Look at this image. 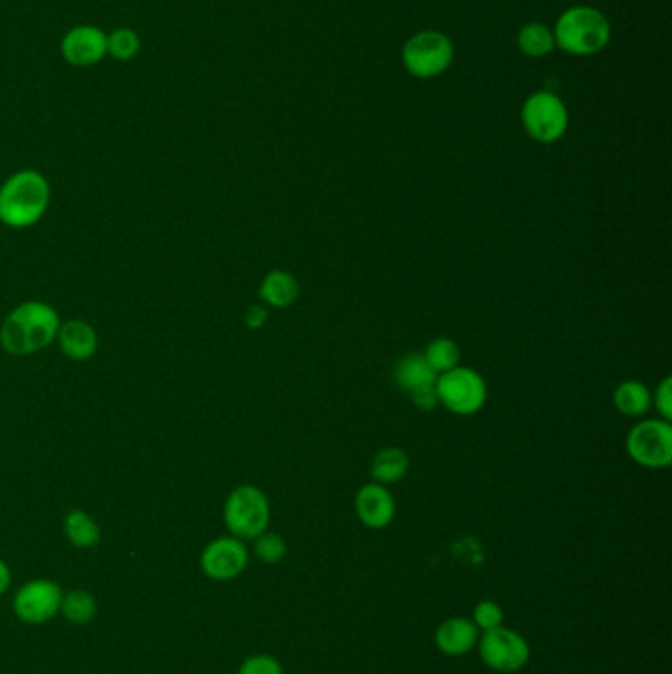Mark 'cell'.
<instances>
[{
  "mask_svg": "<svg viewBox=\"0 0 672 674\" xmlns=\"http://www.w3.org/2000/svg\"><path fill=\"white\" fill-rule=\"evenodd\" d=\"M259 296L267 306L289 308L300 296V284L289 271H271L262 279Z\"/></svg>",
  "mask_w": 672,
  "mask_h": 674,
  "instance_id": "obj_17",
  "label": "cell"
},
{
  "mask_svg": "<svg viewBox=\"0 0 672 674\" xmlns=\"http://www.w3.org/2000/svg\"><path fill=\"white\" fill-rule=\"evenodd\" d=\"M355 513L367 529L381 531L384 526L391 525L397 515L393 493L381 483H367L355 495Z\"/></svg>",
  "mask_w": 672,
  "mask_h": 674,
  "instance_id": "obj_14",
  "label": "cell"
},
{
  "mask_svg": "<svg viewBox=\"0 0 672 674\" xmlns=\"http://www.w3.org/2000/svg\"><path fill=\"white\" fill-rule=\"evenodd\" d=\"M437 373L420 353H409L394 365V383L411 396L420 411H432L437 406Z\"/></svg>",
  "mask_w": 672,
  "mask_h": 674,
  "instance_id": "obj_12",
  "label": "cell"
},
{
  "mask_svg": "<svg viewBox=\"0 0 672 674\" xmlns=\"http://www.w3.org/2000/svg\"><path fill=\"white\" fill-rule=\"evenodd\" d=\"M249 566L247 544L237 536H219L205 544L201 551L200 569L205 576L215 582H228L241 576Z\"/></svg>",
  "mask_w": 672,
  "mask_h": 674,
  "instance_id": "obj_11",
  "label": "cell"
},
{
  "mask_svg": "<svg viewBox=\"0 0 672 674\" xmlns=\"http://www.w3.org/2000/svg\"><path fill=\"white\" fill-rule=\"evenodd\" d=\"M10 580H12V574H10L9 564L4 561H0V596L9 590Z\"/></svg>",
  "mask_w": 672,
  "mask_h": 674,
  "instance_id": "obj_30",
  "label": "cell"
},
{
  "mask_svg": "<svg viewBox=\"0 0 672 674\" xmlns=\"http://www.w3.org/2000/svg\"><path fill=\"white\" fill-rule=\"evenodd\" d=\"M60 312L44 300H24L0 324V345L9 355L28 358L56 343Z\"/></svg>",
  "mask_w": 672,
  "mask_h": 674,
  "instance_id": "obj_1",
  "label": "cell"
},
{
  "mask_svg": "<svg viewBox=\"0 0 672 674\" xmlns=\"http://www.w3.org/2000/svg\"><path fill=\"white\" fill-rule=\"evenodd\" d=\"M519 46L526 56H544L552 50L554 46V36L550 34L549 28L542 24H526L519 34Z\"/></svg>",
  "mask_w": 672,
  "mask_h": 674,
  "instance_id": "obj_25",
  "label": "cell"
},
{
  "mask_svg": "<svg viewBox=\"0 0 672 674\" xmlns=\"http://www.w3.org/2000/svg\"><path fill=\"white\" fill-rule=\"evenodd\" d=\"M142 50V38L131 27L114 28L107 34V56L117 62H131Z\"/></svg>",
  "mask_w": 672,
  "mask_h": 674,
  "instance_id": "obj_21",
  "label": "cell"
},
{
  "mask_svg": "<svg viewBox=\"0 0 672 674\" xmlns=\"http://www.w3.org/2000/svg\"><path fill=\"white\" fill-rule=\"evenodd\" d=\"M483 665L495 673H519L531 661V645L521 633L499 625L495 630L483 631L478 641Z\"/></svg>",
  "mask_w": 672,
  "mask_h": 674,
  "instance_id": "obj_7",
  "label": "cell"
},
{
  "mask_svg": "<svg viewBox=\"0 0 672 674\" xmlns=\"http://www.w3.org/2000/svg\"><path fill=\"white\" fill-rule=\"evenodd\" d=\"M60 53L71 68H96L107 58V32L96 24H76L61 36Z\"/></svg>",
  "mask_w": 672,
  "mask_h": 674,
  "instance_id": "obj_13",
  "label": "cell"
},
{
  "mask_svg": "<svg viewBox=\"0 0 672 674\" xmlns=\"http://www.w3.org/2000/svg\"><path fill=\"white\" fill-rule=\"evenodd\" d=\"M480 630L475 627V623L462 615L448 617L445 622L438 625L434 633V643L442 655L448 657H462L468 655L470 651L478 647L480 641Z\"/></svg>",
  "mask_w": 672,
  "mask_h": 674,
  "instance_id": "obj_16",
  "label": "cell"
},
{
  "mask_svg": "<svg viewBox=\"0 0 672 674\" xmlns=\"http://www.w3.org/2000/svg\"><path fill=\"white\" fill-rule=\"evenodd\" d=\"M672 379L666 376L663 379L659 386H656L655 394H651V406H655L659 416L663 421L671 422L672 419Z\"/></svg>",
  "mask_w": 672,
  "mask_h": 674,
  "instance_id": "obj_28",
  "label": "cell"
},
{
  "mask_svg": "<svg viewBox=\"0 0 672 674\" xmlns=\"http://www.w3.org/2000/svg\"><path fill=\"white\" fill-rule=\"evenodd\" d=\"M503 620H505L503 607L498 602H493V600H481L480 604L473 607L472 622L475 623V627L480 630V633L495 630L499 625H503Z\"/></svg>",
  "mask_w": 672,
  "mask_h": 674,
  "instance_id": "obj_26",
  "label": "cell"
},
{
  "mask_svg": "<svg viewBox=\"0 0 672 674\" xmlns=\"http://www.w3.org/2000/svg\"><path fill=\"white\" fill-rule=\"evenodd\" d=\"M56 343L68 360L83 363L96 358L99 350V333L86 320L71 318L61 322Z\"/></svg>",
  "mask_w": 672,
  "mask_h": 674,
  "instance_id": "obj_15",
  "label": "cell"
},
{
  "mask_svg": "<svg viewBox=\"0 0 672 674\" xmlns=\"http://www.w3.org/2000/svg\"><path fill=\"white\" fill-rule=\"evenodd\" d=\"M267 320H269V310L261 304H253L244 312V325L249 330H261L262 325L267 324Z\"/></svg>",
  "mask_w": 672,
  "mask_h": 674,
  "instance_id": "obj_29",
  "label": "cell"
},
{
  "mask_svg": "<svg viewBox=\"0 0 672 674\" xmlns=\"http://www.w3.org/2000/svg\"><path fill=\"white\" fill-rule=\"evenodd\" d=\"M610 40V24L598 10L588 7L570 9L556 24V42L570 53L600 52Z\"/></svg>",
  "mask_w": 672,
  "mask_h": 674,
  "instance_id": "obj_4",
  "label": "cell"
},
{
  "mask_svg": "<svg viewBox=\"0 0 672 674\" xmlns=\"http://www.w3.org/2000/svg\"><path fill=\"white\" fill-rule=\"evenodd\" d=\"M63 590L53 580H30L20 586L17 596L12 600V610L18 620L24 623H46L60 613Z\"/></svg>",
  "mask_w": 672,
  "mask_h": 674,
  "instance_id": "obj_10",
  "label": "cell"
},
{
  "mask_svg": "<svg viewBox=\"0 0 672 674\" xmlns=\"http://www.w3.org/2000/svg\"><path fill=\"white\" fill-rule=\"evenodd\" d=\"M223 523L229 534L241 541H254L271 525V501L257 485H239L223 503Z\"/></svg>",
  "mask_w": 672,
  "mask_h": 674,
  "instance_id": "obj_3",
  "label": "cell"
},
{
  "mask_svg": "<svg viewBox=\"0 0 672 674\" xmlns=\"http://www.w3.org/2000/svg\"><path fill=\"white\" fill-rule=\"evenodd\" d=\"M254 543V556L264 564H280V562L287 559L289 554V544L284 541V536L279 533H272V531H264L259 534L253 541Z\"/></svg>",
  "mask_w": 672,
  "mask_h": 674,
  "instance_id": "obj_24",
  "label": "cell"
},
{
  "mask_svg": "<svg viewBox=\"0 0 672 674\" xmlns=\"http://www.w3.org/2000/svg\"><path fill=\"white\" fill-rule=\"evenodd\" d=\"M52 203V185L40 170L24 168L0 184V223L30 229L44 220Z\"/></svg>",
  "mask_w": 672,
  "mask_h": 674,
  "instance_id": "obj_2",
  "label": "cell"
},
{
  "mask_svg": "<svg viewBox=\"0 0 672 674\" xmlns=\"http://www.w3.org/2000/svg\"><path fill=\"white\" fill-rule=\"evenodd\" d=\"M523 127L526 134L539 142L559 141L566 132V107L559 97L541 91L529 97L523 107Z\"/></svg>",
  "mask_w": 672,
  "mask_h": 674,
  "instance_id": "obj_8",
  "label": "cell"
},
{
  "mask_svg": "<svg viewBox=\"0 0 672 674\" xmlns=\"http://www.w3.org/2000/svg\"><path fill=\"white\" fill-rule=\"evenodd\" d=\"M237 674H284V666L279 658L267 655V653H259V655L244 658Z\"/></svg>",
  "mask_w": 672,
  "mask_h": 674,
  "instance_id": "obj_27",
  "label": "cell"
},
{
  "mask_svg": "<svg viewBox=\"0 0 672 674\" xmlns=\"http://www.w3.org/2000/svg\"><path fill=\"white\" fill-rule=\"evenodd\" d=\"M63 533L76 549L88 551L101 541V529L96 519L81 509H73L63 517Z\"/></svg>",
  "mask_w": 672,
  "mask_h": 674,
  "instance_id": "obj_19",
  "label": "cell"
},
{
  "mask_svg": "<svg viewBox=\"0 0 672 674\" xmlns=\"http://www.w3.org/2000/svg\"><path fill=\"white\" fill-rule=\"evenodd\" d=\"M60 613L68 622L76 625L93 622L97 615L96 597L86 590H71L68 594H63Z\"/></svg>",
  "mask_w": 672,
  "mask_h": 674,
  "instance_id": "obj_22",
  "label": "cell"
},
{
  "mask_svg": "<svg viewBox=\"0 0 672 674\" xmlns=\"http://www.w3.org/2000/svg\"><path fill=\"white\" fill-rule=\"evenodd\" d=\"M422 355L437 375H442L445 371L458 368V363H460V348L450 338L432 340L428 343L427 351Z\"/></svg>",
  "mask_w": 672,
  "mask_h": 674,
  "instance_id": "obj_23",
  "label": "cell"
},
{
  "mask_svg": "<svg viewBox=\"0 0 672 674\" xmlns=\"http://www.w3.org/2000/svg\"><path fill=\"white\" fill-rule=\"evenodd\" d=\"M628 454L635 464L649 470H664L672 462V426L663 419H645L629 430Z\"/></svg>",
  "mask_w": 672,
  "mask_h": 674,
  "instance_id": "obj_6",
  "label": "cell"
},
{
  "mask_svg": "<svg viewBox=\"0 0 672 674\" xmlns=\"http://www.w3.org/2000/svg\"><path fill=\"white\" fill-rule=\"evenodd\" d=\"M452 58L454 48L438 32H420L407 42L402 52L407 70L417 78H434L450 66Z\"/></svg>",
  "mask_w": 672,
  "mask_h": 674,
  "instance_id": "obj_9",
  "label": "cell"
},
{
  "mask_svg": "<svg viewBox=\"0 0 672 674\" xmlns=\"http://www.w3.org/2000/svg\"><path fill=\"white\" fill-rule=\"evenodd\" d=\"M438 403L458 416H470L483 409L488 401L485 379L470 368H458L445 371L437 379Z\"/></svg>",
  "mask_w": 672,
  "mask_h": 674,
  "instance_id": "obj_5",
  "label": "cell"
},
{
  "mask_svg": "<svg viewBox=\"0 0 672 674\" xmlns=\"http://www.w3.org/2000/svg\"><path fill=\"white\" fill-rule=\"evenodd\" d=\"M409 472V455L401 447H383L371 460V477L381 485L401 482Z\"/></svg>",
  "mask_w": 672,
  "mask_h": 674,
  "instance_id": "obj_18",
  "label": "cell"
},
{
  "mask_svg": "<svg viewBox=\"0 0 672 674\" xmlns=\"http://www.w3.org/2000/svg\"><path fill=\"white\" fill-rule=\"evenodd\" d=\"M615 409L629 419H641L651 409V391L641 381H623L613 393Z\"/></svg>",
  "mask_w": 672,
  "mask_h": 674,
  "instance_id": "obj_20",
  "label": "cell"
}]
</instances>
